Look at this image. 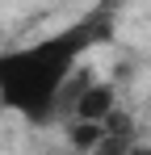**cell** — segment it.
Segmentation results:
<instances>
[{"mask_svg":"<svg viewBox=\"0 0 151 155\" xmlns=\"http://www.w3.org/2000/svg\"><path fill=\"white\" fill-rule=\"evenodd\" d=\"M109 29H113V17L97 8L67 29H55L38 42L4 51L0 54V105L17 109L25 122H46L63 105V92L80 71V59L97 42H105Z\"/></svg>","mask_w":151,"mask_h":155,"instance_id":"obj_1","label":"cell"},{"mask_svg":"<svg viewBox=\"0 0 151 155\" xmlns=\"http://www.w3.org/2000/svg\"><path fill=\"white\" fill-rule=\"evenodd\" d=\"M72 109H76L72 122H92V126H105V122L118 113V88H113L109 80H97V84H92V88H88V92L72 105Z\"/></svg>","mask_w":151,"mask_h":155,"instance_id":"obj_2","label":"cell"},{"mask_svg":"<svg viewBox=\"0 0 151 155\" xmlns=\"http://www.w3.org/2000/svg\"><path fill=\"white\" fill-rule=\"evenodd\" d=\"M134 151H139V143H134V117L118 109L105 122V138H101V147L92 155H134Z\"/></svg>","mask_w":151,"mask_h":155,"instance_id":"obj_3","label":"cell"},{"mask_svg":"<svg viewBox=\"0 0 151 155\" xmlns=\"http://www.w3.org/2000/svg\"><path fill=\"white\" fill-rule=\"evenodd\" d=\"M101 138H105V126H92V122H72V126H67V143H72V151L92 155V151L101 147Z\"/></svg>","mask_w":151,"mask_h":155,"instance_id":"obj_4","label":"cell"},{"mask_svg":"<svg viewBox=\"0 0 151 155\" xmlns=\"http://www.w3.org/2000/svg\"><path fill=\"white\" fill-rule=\"evenodd\" d=\"M134 155H151V147H147V151H134Z\"/></svg>","mask_w":151,"mask_h":155,"instance_id":"obj_5","label":"cell"}]
</instances>
